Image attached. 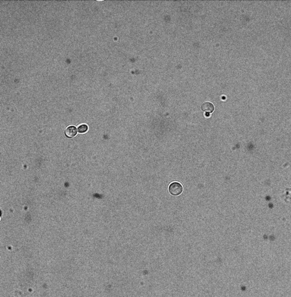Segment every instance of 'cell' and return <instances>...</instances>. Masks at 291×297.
<instances>
[{
  "label": "cell",
  "mask_w": 291,
  "mask_h": 297,
  "mask_svg": "<svg viewBox=\"0 0 291 297\" xmlns=\"http://www.w3.org/2000/svg\"><path fill=\"white\" fill-rule=\"evenodd\" d=\"M88 130V127L87 125H85V124L81 125L78 128V132H80L81 134L86 132Z\"/></svg>",
  "instance_id": "4"
},
{
  "label": "cell",
  "mask_w": 291,
  "mask_h": 297,
  "mask_svg": "<svg viewBox=\"0 0 291 297\" xmlns=\"http://www.w3.org/2000/svg\"><path fill=\"white\" fill-rule=\"evenodd\" d=\"M77 134V130L74 126H70L65 130V134L69 138H73Z\"/></svg>",
  "instance_id": "3"
},
{
  "label": "cell",
  "mask_w": 291,
  "mask_h": 297,
  "mask_svg": "<svg viewBox=\"0 0 291 297\" xmlns=\"http://www.w3.org/2000/svg\"><path fill=\"white\" fill-rule=\"evenodd\" d=\"M168 190L169 193L173 196H179L183 192V188L182 184L179 182H174L169 186Z\"/></svg>",
  "instance_id": "1"
},
{
  "label": "cell",
  "mask_w": 291,
  "mask_h": 297,
  "mask_svg": "<svg viewBox=\"0 0 291 297\" xmlns=\"http://www.w3.org/2000/svg\"><path fill=\"white\" fill-rule=\"evenodd\" d=\"M201 109L206 113L210 114L213 113L215 110L214 105L210 102H207L203 103L201 106Z\"/></svg>",
  "instance_id": "2"
}]
</instances>
